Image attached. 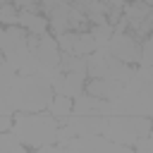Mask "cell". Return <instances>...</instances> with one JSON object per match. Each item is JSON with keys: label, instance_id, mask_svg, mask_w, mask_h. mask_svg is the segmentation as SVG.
Returning <instances> with one entry per match:
<instances>
[{"label": "cell", "instance_id": "22", "mask_svg": "<svg viewBox=\"0 0 153 153\" xmlns=\"http://www.w3.org/2000/svg\"><path fill=\"white\" fill-rule=\"evenodd\" d=\"M60 2H69V0H41V7L45 10V12H50L55 5H60Z\"/></svg>", "mask_w": 153, "mask_h": 153}, {"label": "cell", "instance_id": "2", "mask_svg": "<svg viewBox=\"0 0 153 153\" xmlns=\"http://www.w3.org/2000/svg\"><path fill=\"white\" fill-rule=\"evenodd\" d=\"M141 134H151V117H143V115H108V120H105L103 136H108L115 143L131 148L134 139L141 136Z\"/></svg>", "mask_w": 153, "mask_h": 153}, {"label": "cell", "instance_id": "20", "mask_svg": "<svg viewBox=\"0 0 153 153\" xmlns=\"http://www.w3.org/2000/svg\"><path fill=\"white\" fill-rule=\"evenodd\" d=\"M131 148H134L136 153H153V136H151V134L136 136L134 143H131Z\"/></svg>", "mask_w": 153, "mask_h": 153}, {"label": "cell", "instance_id": "17", "mask_svg": "<svg viewBox=\"0 0 153 153\" xmlns=\"http://www.w3.org/2000/svg\"><path fill=\"white\" fill-rule=\"evenodd\" d=\"M22 153L24 143L12 134V131H0V153Z\"/></svg>", "mask_w": 153, "mask_h": 153}, {"label": "cell", "instance_id": "15", "mask_svg": "<svg viewBox=\"0 0 153 153\" xmlns=\"http://www.w3.org/2000/svg\"><path fill=\"white\" fill-rule=\"evenodd\" d=\"M93 50H96V41H93V36H91V33H86V31H79V33H74L69 53L86 57V55H88V53H93Z\"/></svg>", "mask_w": 153, "mask_h": 153}, {"label": "cell", "instance_id": "21", "mask_svg": "<svg viewBox=\"0 0 153 153\" xmlns=\"http://www.w3.org/2000/svg\"><path fill=\"white\" fill-rule=\"evenodd\" d=\"M10 129H12V115L0 112V131H10Z\"/></svg>", "mask_w": 153, "mask_h": 153}, {"label": "cell", "instance_id": "4", "mask_svg": "<svg viewBox=\"0 0 153 153\" xmlns=\"http://www.w3.org/2000/svg\"><path fill=\"white\" fill-rule=\"evenodd\" d=\"M105 48H108V53L112 57H117V60H122L127 65L139 62V43H136V38H131L124 31H112V36H110Z\"/></svg>", "mask_w": 153, "mask_h": 153}, {"label": "cell", "instance_id": "12", "mask_svg": "<svg viewBox=\"0 0 153 153\" xmlns=\"http://www.w3.org/2000/svg\"><path fill=\"white\" fill-rule=\"evenodd\" d=\"M48 110H50V115H53L57 122H62L65 117L72 115V98L65 96V93H53V98H50V103H48Z\"/></svg>", "mask_w": 153, "mask_h": 153}, {"label": "cell", "instance_id": "7", "mask_svg": "<svg viewBox=\"0 0 153 153\" xmlns=\"http://www.w3.org/2000/svg\"><path fill=\"white\" fill-rule=\"evenodd\" d=\"M72 112L74 115H103V117H108L110 115V100L96 98V96L84 91L76 98H72Z\"/></svg>", "mask_w": 153, "mask_h": 153}, {"label": "cell", "instance_id": "5", "mask_svg": "<svg viewBox=\"0 0 153 153\" xmlns=\"http://www.w3.org/2000/svg\"><path fill=\"white\" fill-rule=\"evenodd\" d=\"M105 120L108 117L103 115H74L72 112L69 117L62 120V124H67L74 131V136H86V134H103Z\"/></svg>", "mask_w": 153, "mask_h": 153}, {"label": "cell", "instance_id": "10", "mask_svg": "<svg viewBox=\"0 0 153 153\" xmlns=\"http://www.w3.org/2000/svg\"><path fill=\"white\" fill-rule=\"evenodd\" d=\"M151 14V5H146L143 0H134V2H127L122 7V19L127 22V26H134L139 24L143 17Z\"/></svg>", "mask_w": 153, "mask_h": 153}, {"label": "cell", "instance_id": "3", "mask_svg": "<svg viewBox=\"0 0 153 153\" xmlns=\"http://www.w3.org/2000/svg\"><path fill=\"white\" fill-rule=\"evenodd\" d=\"M67 151H98V153H129L131 148L129 146H122V143H115L110 141L108 136L103 134H86V136H72L69 141H65Z\"/></svg>", "mask_w": 153, "mask_h": 153}, {"label": "cell", "instance_id": "8", "mask_svg": "<svg viewBox=\"0 0 153 153\" xmlns=\"http://www.w3.org/2000/svg\"><path fill=\"white\" fill-rule=\"evenodd\" d=\"M84 91L91 93V96H96V98H103V100H115L117 96H122L124 84H120L115 79H98V76H93L84 86Z\"/></svg>", "mask_w": 153, "mask_h": 153}, {"label": "cell", "instance_id": "1", "mask_svg": "<svg viewBox=\"0 0 153 153\" xmlns=\"http://www.w3.org/2000/svg\"><path fill=\"white\" fill-rule=\"evenodd\" d=\"M57 120L53 115H43L38 112H19L17 117H12V134L24 143V148H41L48 143H55V129H57Z\"/></svg>", "mask_w": 153, "mask_h": 153}, {"label": "cell", "instance_id": "9", "mask_svg": "<svg viewBox=\"0 0 153 153\" xmlns=\"http://www.w3.org/2000/svg\"><path fill=\"white\" fill-rule=\"evenodd\" d=\"M17 24L24 26L29 33H43V31H48V17H43L41 12L19 10L17 12Z\"/></svg>", "mask_w": 153, "mask_h": 153}, {"label": "cell", "instance_id": "16", "mask_svg": "<svg viewBox=\"0 0 153 153\" xmlns=\"http://www.w3.org/2000/svg\"><path fill=\"white\" fill-rule=\"evenodd\" d=\"M112 24L110 22H98V24H93V31H91V36H93V41H96V48H105L108 45V41H110V36H112Z\"/></svg>", "mask_w": 153, "mask_h": 153}, {"label": "cell", "instance_id": "14", "mask_svg": "<svg viewBox=\"0 0 153 153\" xmlns=\"http://www.w3.org/2000/svg\"><path fill=\"white\" fill-rule=\"evenodd\" d=\"M84 76L86 74H79V72H65V76H62V91L60 93H65L69 98H76L79 93H84V86H86Z\"/></svg>", "mask_w": 153, "mask_h": 153}, {"label": "cell", "instance_id": "19", "mask_svg": "<svg viewBox=\"0 0 153 153\" xmlns=\"http://www.w3.org/2000/svg\"><path fill=\"white\" fill-rule=\"evenodd\" d=\"M17 7L12 5V2H5V5H0V24H5V26H10V24H17Z\"/></svg>", "mask_w": 153, "mask_h": 153}, {"label": "cell", "instance_id": "18", "mask_svg": "<svg viewBox=\"0 0 153 153\" xmlns=\"http://www.w3.org/2000/svg\"><path fill=\"white\" fill-rule=\"evenodd\" d=\"M151 57H153V43L146 36V38H141V45H139V67H151V62H153Z\"/></svg>", "mask_w": 153, "mask_h": 153}, {"label": "cell", "instance_id": "23", "mask_svg": "<svg viewBox=\"0 0 153 153\" xmlns=\"http://www.w3.org/2000/svg\"><path fill=\"white\" fill-rule=\"evenodd\" d=\"M5 2H12V0H0V5H5Z\"/></svg>", "mask_w": 153, "mask_h": 153}, {"label": "cell", "instance_id": "24", "mask_svg": "<svg viewBox=\"0 0 153 153\" xmlns=\"http://www.w3.org/2000/svg\"><path fill=\"white\" fill-rule=\"evenodd\" d=\"M0 41H2V26H0Z\"/></svg>", "mask_w": 153, "mask_h": 153}, {"label": "cell", "instance_id": "11", "mask_svg": "<svg viewBox=\"0 0 153 153\" xmlns=\"http://www.w3.org/2000/svg\"><path fill=\"white\" fill-rule=\"evenodd\" d=\"M67 14H69V2H60L48 12V29H53V33H62L69 31L67 29Z\"/></svg>", "mask_w": 153, "mask_h": 153}, {"label": "cell", "instance_id": "13", "mask_svg": "<svg viewBox=\"0 0 153 153\" xmlns=\"http://www.w3.org/2000/svg\"><path fill=\"white\" fill-rule=\"evenodd\" d=\"M57 67H60L62 72H79V74H86V57L74 55V53H69V50H60Z\"/></svg>", "mask_w": 153, "mask_h": 153}, {"label": "cell", "instance_id": "6", "mask_svg": "<svg viewBox=\"0 0 153 153\" xmlns=\"http://www.w3.org/2000/svg\"><path fill=\"white\" fill-rule=\"evenodd\" d=\"M33 55H36L41 69H55V67H57V60H60L57 41H55L48 31L38 33V45L33 48Z\"/></svg>", "mask_w": 153, "mask_h": 153}]
</instances>
